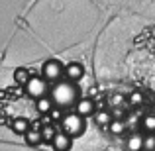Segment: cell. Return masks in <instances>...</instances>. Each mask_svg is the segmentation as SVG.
Listing matches in <instances>:
<instances>
[{"label":"cell","instance_id":"14","mask_svg":"<svg viewBox=\"0 0 155 151\" xmlns=\"http://www.w3.org/2000/svg\"><path fill=\"white\" fill-rule=\"evenodd\" d=\"M108 130L114 133V136H120V133H124V132H126V124H124L122 120H114V122H110Z\"/></svg>","mask_w":155,"mask_h":151},{"label":"cell","instance_id":"17","mask_svg":"<svg viewBox=\"0 0 155 151\" xmlns=\"http://www.w3.org/2000/svg\"><path fill=\"white\" fill-rule=\"evenodd\" d=\"M143 149L145 151H155V136L143 137Z\"/></svg>","mask_w":155,"mask_h":151},{"label":"cell","instance_id":"16","mask_svg":"<svg viewBox=\"0 0 155 151\" xmlns=\"http://www.w3.org/2000/svg\"><path fill=\"white\" fill-rule=\"evenodd\" d=\"M143 130H147V132H155V116H153V114H147V116L143 118Z\"/></svg>","mask_w":155,"mask_h":151},{"label":"cell","instance_id":"11","mask_svg":"<svg viewBox=\"0 0 155 151\" xmlns=\"http://www.w3.org/2000/svg\"><path fill=\"white\" fill-rule=\"evenodd\" d=\"M31 79V75H30V71H28L26 67H20V69H16L14 71V80L18 84H22V87H26V83Z\"/></svg>","mask_w":155,"mask_h":151},{"label":"cell","instance_id":"4","mask_svg":"<svg viewBox=\"0 0 155 151\" xmlns=\"http://www.w3.org/2000/svg\"><path fill=\"white\" fill-rule=\"evenodd\" d=\"M63 65L59 63V61H55V59H49V61H45L43 63V67H41V73H43V80H47V83H53V80H59L61 79V75H63Z\"/></svg>","mask_w":155,"mask_h":151},{"label":"cell","instance_id":"18","mask_svg":"<svg viewBox=\"0 0 155 151\" xmlns=\"http://www.w3.org/2000/svg\"><path fill=\"white\" fill-rule=\"evenodd\" d=\"M130 102H132V104H141V102H143L141 92H132V94H130Z\"/></svg>","mask_w":155,"mask_h":151},{"label":"cell","instance_id":"5","mask_svg":"<svg viewBox=\"0 0 155 151\" xmlns=\"http://www.w3.org/2000/svg\"><path fill=\"white\" fill-rule=\"evenodd\" d=\"M63 73L69 79V83H77V80H81L84 77V67L81 63H77V61H73V63H69L67 67L63 69Z\"/></svg>","mask_w":155,"mask_h":151},{"label":"cell","instance_id":"12","mask_svg":"<svg viewBox=\"0 0 155 151\" xmlns=\"http://www.w3.org/2000/svg\"><path fill=\"white\" fill-rule=\"evenodd\" d=\"M128 149L130 151H141L143 149V137L141 136H137V133H134V136H130L128 137Z\"/></svg>","mask_w":155,"mask_h":151},{"label":"cell","instance_id":"6","mask_svg":"<svg viewBox=\"0 0 155 151\" xmlns=\"http://www.w3.org/2000/svg\"><path fill=\"white\" fill-rule=\"evenodd\" d=\"M51 145H53V149H55V151H69V149H71V145H73V140L67 136V133H63L59 130V132L55 133V137H53Z\"/></svg>","mask_w":155,"mask_h":151},{"label":"cell","instance_id":"10","mask_svg":"<svg viewBox=\"0 0 155 151\" xmlns=\"http://www.w3.org/2000/svg\"><path fill=\"white\" fill-rule=\"evenodd\" d=\"M24 140H26L28 145H39L41 143V132L38 128H30L26 132V136H24Z\"/></svg>","mask_w":155,"mask_h":151},{"label":"cell","instance_id":"1","mask_svg":"<svg viewBox=\"0 0 155 151\" xmlns=\"http://www.w3.org/2000/svg\"><path fill=\"white\" fill-rule=\"evenodd\" d=\"M49 98L53 100V106L59 108H69V106L77 104L79 102V87L73 83H65V80H59L55 87L51 88V96Z\"/></svg>","mask_w":155,"mask_h":151},{"label":"cell","instance_id":"13","mask_svg":"<svg viewBox=\"0 0 155 151\" xmlns=\"http://www.w3.org/2000/svg\"><path fill=\"white\" fill-rule=\"evenodd\" d=\"M94 122L98 126H110V114L104 112V110H98V112H94Z\"/></svg>","mask_w":155,"mask_h":151},{"label":"cell","instance_id":"7","mask_svg":"<svg viewBox=\"0 0 155 151\" xmlns=\"http://www.w3.org/2000/svg\"><path fill=\"white\" fill-rule=\"evenodd\" d=\"M75 114L81 118H87L91 114H94V102L91 98H79V102L75 104Z\"/></svg>","mask_w":155,"mask_h":151},{"label":"cell","instance_id":"19","mask_svg":"<svg viewBox=\"0 0 155 151\" xmlns=\"http://www.w3.org/2000/svg\"><path fill=\"white\" fill-rule=\"evenodd\" d=\"M51 118H53V120H59V118H61L59 110H53V112H51Z\"/></svg>","mask_w":155,"mask_h":151},{"label":"cell","instance_id":"9","mask_svg":"<svg viewBox=\"0 0 155 151\" xmlns=\"http://www.w3.org/2000/svg\"><path fill=\"white\" fill-rule=\"evenodd\" d=\"M10 126L14 130V133H18V136H26V132L30 130V122L26 118H14Z\"/></svg>","mask_w":155,"mask_h":151},{"label":"cell","instance_id":"8","mask_svg":"<svg viewBox=\"0 0 155 151\" xmlns=\"http://www.w3.org/2000/svg\"><path fill=\"white\" fill-rule=\"evenodd\" d=\"M53 100L49 96H43V98L35 100V110H38V114H51L53 112Z\"/></svg>","mask_w":155,"mask_h":151},{"label":"cell","instance_id":"15","mask_svg":"<svg viewBox=\"0 0 155 151\" xmlns=\"http://www.w3.org/2000/svg\"><path fill=\"white\" fill-rule=\"evenodd\" d=\"M55 133H57V130L53 128V126L49 124V126H45L43 128V132H41V141H53V137H55Z\"/></svg>","mask_w":155,"mask_h":151},{"label":"cell","instance_id":"3","mask_svg":"<svg viewBox=\"0 0 155 151\" xmlns=\"http://www.w3.org/2000/svg\"><path fill=\"white\" fill-rule=\"evenodd\" d=\"M26 92H28V96L39 100V98H43V96H47L49 84H47V80H43V77H31L26 83Z\"/></svg>","mask_w":155,"mask_h":151},{"label":"cell","instance_id":"2","mask_svg":"<svg viewBox=\"0 0 155 151\" xmlns=\"http://www.w3.org/2000/svg\"><path fill=\"white\" fill-rule=\"evenodd\" d=\"M61 132L67 133L69 137H79L81 133L84 132V118L77 116L75 112L73 114H65L63 120H61Z\"/></svg>","mask_w":155,"mask_h":151}]
</instances>
